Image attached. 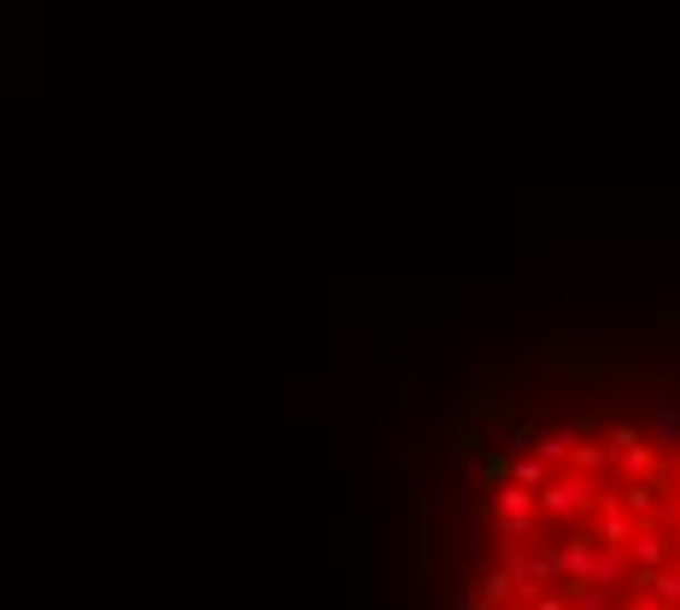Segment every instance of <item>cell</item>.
Segmentation results:
<instances>
[{
  "mask_svg": "<svg viewBox=\"0 0 680 610\" xmlns=\"http://www.w3.org/2000/svg\"><path fill=\"white\" fill-rule=\"evenodd\" d=\"M540 511H546V517L592 511V487H581V481H551V487H540Z\"/></svg>",
  "mask_w": 680,
  "mask_h": 610,
  "instance_id": "1",
  "label": "cell"
},
{
  "mask_svg": "<svg viewBox=\"0 0 680 610\" xmlns=\"http://www.w3.org/2000/svg\"><path fill=\"white\" fill-rule=\"evenodd\" d=\"M505 481H510V458H499V453H493V458L481 464V487H487V494H499Z\"/></svg>",
  "mask_w": 680,
  "mask_h": 610,
  "instance_id": "2",
  "label": "cell"
},
{
  "mask_svg": "<svg viewBox=\"0 0 680 610\" xmlns=\"http://www.w3.org/2000/svg\"><path fill=\"white\" fill-rule=\"evenodd\" d=\"M517 481L522 487H546V458H522L517 464Z\"/></svg>",
  "mask_w": 680,
  "mask_h": 610,
  "instance_id": "3",
  "label": "cell"
},
{
  "mask_svg": "<svg viewBox=\"0 0 680 610\" xmlns=\"http://www.w3.org/2000/svg\"><path fill=\"white\" fill-rule=\"evenodd\" d=\"M640 558H646V569H657L669 558V546H663V535H640Z\"/></svg>",
  "mask_w": 680,
  "mask_h": 610,
  "instance_id": "4",
  "label": "cell"
},
{
  "mask_svg": "<svg viewBox=\"0 0 680 610\" xmlns=\"http://www.w3.org/2000/svg\"><path fill=\"white\" fill-rule=\"evenodd\" d=\"M651 581H657V593H663L669 604L680 599V576H674V569H651Z\"/></svg>",
  "mask_w": 680,
  "mask_h": 610,
  "instance_id": "5",
  "label": "cell"
},
{
  "mask_svg": "<svg viewBox=\"0 0 680 610\" xmlns=\"http://www.w3.org/2000/svg\"><path fill=\"white\" fill-rule=\"evenodd\" d=\"M605 464V446H575V470H599Z\"/></svg>",
  "mask_w": 680,
  "mask_h": 610,
  "instance_id": "6",
  "label": "cell"
},
{
  "mask_svg": "<svg viewBox=\"0 0 680 610\" xmlns=\"http://www.w3.org/2000/svg\"><path fill=\"white\" fill-rule=\"evenodd\" d=\"M517 610H569V599L551 593V599H540V604H517Z\"/></svg>",
  "mask_w": 680,
  "mask_h": 610,
  "instance_id": "7",
  "label": "cell"
},
{
  "mask_svg": "<svg viewBox=\"0 0 680 610\" xmlns=\"http://www.w3.org/2000/svg\"><path fill=\"white\" fill-rule=\"evenodd\" d=\"M564 446H569V440H540V458H546V464H558V458H564Z\"/></svg>",
  "mask_w": 680,
  "mask_h": 610,
  "instance_id": "8",
  "label": "cell"
},
{
  "mask_svg": "<svg viewBox=\"0 0 680 610\" xmlns=\"http://www.w3.org/2000/svg\"><path fill=\"white\" fill-rule=\"evenodd\" d=\"M674 481H680V476H674Z\"/></svg>",
  "mask_w": 680,
  "mask_h": 610,
  "instance_id": "9",
  "label": "cell"
}]
</instances>
